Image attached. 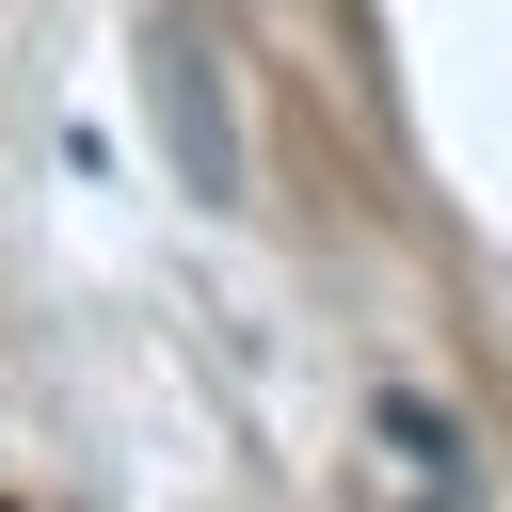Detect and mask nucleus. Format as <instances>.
Listing matches in <instances>:
<instances>
[{
	"mask_svg": "<svg viewBox=\"0 0 512 512\" xmlns=\"http://www.w3.org/2000/svg\"><path fill=\"white\" fill-rule=\"evenodd\" d=\"M128 96H144V144H160V176L192 192V208H240V80H224V48H208V16L192 0H144L128 16Z\"/></svg>",
	"mask_w": 512,
	"mask_h": 512,
	"instance_id": "1",
	"label": "nucleus"
},
{
	"mask_svg": "<svg viewBox=\"0 0 512 512\" xmlns=\"http://www.w3.org/2000/svg\"><path fill=\"white\" fill-rule=\"evenodd\" d=\"M368 448H384V464L416 480V512H464V432H448V416H432L416 384H384V400H368Z\"/></svg>",
	"mask_w": 512,
	"mask_h": 512,
	"instance_id": "2",
	"label": "nucleus"
}]
</instances>
